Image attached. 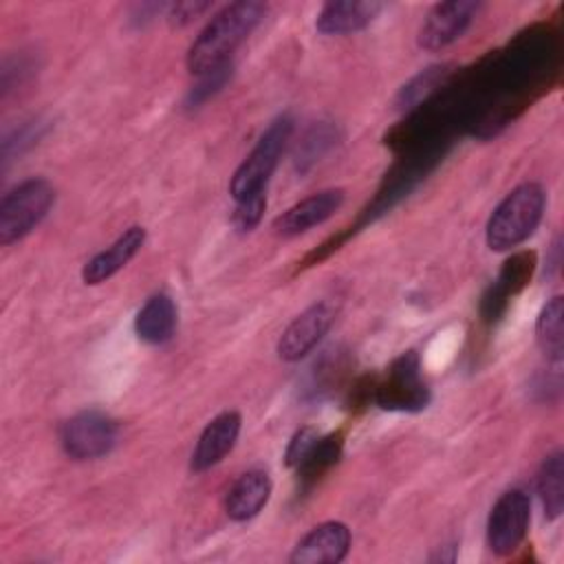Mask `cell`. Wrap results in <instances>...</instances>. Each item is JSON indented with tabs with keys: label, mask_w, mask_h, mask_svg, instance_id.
Here are the masks:
<instances>
[{
	"label": "cell",
	"mask_w": 564,
	"mask_h": 564,
	"mask_svg": "<svg viewBox=\"0 0 564 564\" xmlns=\"http://www.w3.org/2000/svg\"><path fill=\"white\" fill-rule=\"evenodd\" d=\"M267 4L253 0L231 2L220 9L192 42L185 64L192 75H205L231 62V53L264 18Z\"/></svg>",
	"instance_id": "6da1fadb"
},
{
	"label": "cell",
	"mask_w": 564,
	"mask_h": 564,
	"mask_svg": "<svg viewBox=\"0 0 564 564\" xmlns=\"http://www.w3.org/2000/svg\"><path fill=\"white\" fill-rule=\"evenodd\" d=\"M546 205V194L538 183L513 187L491 212L485 229L491 251H511L538 229Z\"/></svg>",
	"instance_id": "7a4b0ae2"
},
{
	"label": "cell",
	"mask_w": 564,
	"mask_h": 564,
	"mask_svg": "<svg viewBox=\"0 0 564 564\" xmlns=\"http://www.w3.org/2000/svg\"><path fill=\"white\" fill-rule=\"evenodd\" d=\"M291 132L293 119L289 115H280L269 123V128L262 132L253 150L238 165L229 181V194L234 196V200H242L253 194L267 192V183L273 170L278 167V161L286 148Z\"/></svg>",
	"instance_id": "3957f363"
},
{
	"label": "cell",
	"mask_w": 564,
	"mask_h": 564,
	"mask_svg": "<svg viewBox=\"0 0 564 564\" xmlns=\"http://www.w3.org/2000/svg\"><path fill=\"white\" fill-rule=\"evenodd\" d=\"M55 189L46 178H26L0 200V245H11L33 231L48 214Z\"/></svg>",
	"instance_id": "277c9868"
},
{
	"label": "cell",
	"mask_w": 564,
	"mask_h": 564,
	"mask_svg": "<svg viewBox=\"0 0 564 564\" xmlns=\"http://www.w3.org/2000/svg\"><path fill=\"white\" fill-rule=\"evenodd\" d=\"M375 399L383 410L419 412L430 403V390L421 379V364L414 350L399 355L375 388Z\"/></svg>",
	"instance_id": "5b68a950"
},
{
	"label": "cell",
	"mask_w": 564,
	"mask_h": 564,
	"mask_svg": "<svg viewBox=\"0 0 564 564\" xmlns=\"http://www.w3.org/2000/svg\"><path fill=\"white\" fill-rule=\"evenodd\" d=\"M117 421L99 410H84L70 416L59 430L64 452L75 460H93L106 456L117 443Z\"/></svg>",
	"instance_id": "8992f818"
},
{
	"label": "cell",
	"mask_w": 564,
	"mask_h": 564,
	"mask_svg": "<svg viewBox=\"0 0 564 564\" xmlns=\"http://www.w3.org/2000/svg\"><path fill=\"white\" fill-rule=\"evenodd\" d=\"M531 520V502L522 489L505 491L487 518V546L494 555H511L524 540Z\"/></svg>",
	"instance_id": "52a82bcc"
},
{
	"label": "cell",
	"mask_w": 564,
	"mask_h": 564,
	"mask_svg": "<svg viewBox=\"0 0 564 564\" xmlns=\"http://www.w3.org/2000/svg\"><path fill=\"white\" fill-rule=\"evenodd\" d=\"M480 7L482 4L474 0H452L434 4L419 29V46L425 51H441L449 46L469 29Z\"/></svg>",
	"instance_id": "ba28073f"
},
{
	"label": "cell",
	"mask_w": 564,
	"mask_h": 564,
	"mask_svg": "<svg viewBox=\"0 0 564 564\" xmlns=\"http://www.w3.org/2000/svg\"><path fill=\"white\" fill-rule=\"evenodd\" d=\"M535 264H538V256L535 251H529V249L516 251L502 262V269L496 282L485 291L480 300V315L487 324H494L505 315L509 300L531 282Z\"/></svg>",
	"instance_id": "9c48e42d"
},
{
	"label": "cell",
	"mask_w": 564,
	"mask_h": 564,
	"mask_svg": "<svg viewBox=\"0 0 564 564\" xmlns=\"http://www.w3.org/2000/svg\"><path fill=\"white\" fill-rule=\"evenodd\" d=\"M335 306L330 302H315L302 311L280 335L278 357L282 361H300L328 333L335 322Z\"/></svg>",
	"instance_id": "30bf717a"
},
{
	"label": "cell",
	"mask_w": 564,
	"mask_h": 564,
	"mask_svg": "<svg viewBox=\"0 0 564 564\" xmlns=\"http://www.w3.org/2000/svg\"><path fill=\"white\" fill-rule=\"evenodd\" d=\"M350 551V529L339 520H328L313 527L293 549V564H337Z\"/></svg>",
	"instance_id": "8fae6325"
},
{
	"label": "cell",
	"mask_w": 564,
	"mask_h": 564,
	"mask_svg": "<svg viewBox=\"0 0 564 564\" xmlns=\"http://www.w3.org/2000/svg\"><path fill=\"white\" fill-rule=\"evenodd\" d=\"M341 203H344V189H339V187L322 189V192L311 194V196L302 198L300 203L291 205L286 212H282L273 220V229L282 238L300 236V234L308 231L311 227L328 220L341 207Z\"/></svg>",
	"instance_id": "7c38bea8"
},
{
	"label": "cell",
	"mask_w": 564,
	"mask_h": 564,
	"mask_svg": "<svg viewBox=\"0 0 564 564\" xmlns=\"http://www.w3.org/2000/svg\"><path fill=\"white\" fill-rule=\"evenodd\" d=\"M240 427H242V416L236 410H227L214 416L196 441L189 467L194 471H205L218 465L234 449Z\"/></svg>",
	"instance_id": "4fadbf2b"
},
{
	"label": "cell",
	"mask_w": 564,
	"mask_h": 564,
	"mask_svg": "<svg viewBox=\"0 0 564 564\" xmlns=\"http://www.w3.org/2000/svg\"><path fill=\"white\" fill-rule=\"evenodd\" d=\"M145 242V229L134 225L128 227L108 249L99 251L97 256H93L84 269H82V280L90 286L106 282L108 278H112L117 271H121L143 247Z\"/></svg>",
	"instance_id": "5bb4252c"
},
{
	"label": "cell",
	"mask_w": 564,
	"mask_h": 564,
	"mask_svg": "<svg viewBox=\"0 0 564 564\" xmlns=\"http://www.w3.org/2000/svg\"><path fill=\"white\" fill-rule=\"evenodd\" d=\"M271 498V478L262 469H249L234 480L225 496V511L231 520L245 522L256 518Z\"/></svg>",
	"instance_id": "9a60e30c"
},
{
	"label": "cell",
	"mask_w": 564,
	"mask_h": 564,
	"mask_svg": "<svg viewBox=\"0 0 564 564\" xmlns=\"http://www.w3.org/2000/svg\"><path fill=\"white\" fill-rule=\"evenodd\" d=\"M381 11L379 2H366V0H333L326 2L315 20V26L324 35H344L366 29L377 13Z\"/></svg>",
	"instance_id": "2e32d148"
},
{
	"label": "cell",
	"mask_w": 564,
	"mask_h": 564,
	"mask_svg": "<svg viewBox=\"0 0 564 564\" xmlns=\"http://www.w3.org/2000/svg\"><path fill=\"white\" fill-rule=\"evenodd\" d=\"M178 313L176 304L167 293H154L145 300L134 317V333L141 341L159 346L172 339L176 330Z\"/></svg>",
	"instance_id": "e0dca14e"
},
{
	"label": "cell",
	"mask_w": 564,
	"mask_h": 564,
	"mask_svg": "<svg viewBox=\"0 0 564 564\" xmlns=\"http://www.w3.org/2000/svg\"><path fill=\"white\" fill-rule=\"evenodd\" d=\"M535 341L549 361L560 364L564 355V297H551L538 315Z\"/></svg>",
	"instance_id": "ac0fdd59"
},
{
	"label": "cell",
	"mask_w": 564,
	"mask_h": 564,
	"mask_svg": "<svg viewBox=\"0 0 564 564\" xmlns=\"http://www.w3.org/2000/svg\"><path fill=\"white\" fill-rule=\"evenodd\" d=\"M538 494L549 520H557L564 511V454L551 452L538 471Z\"/></svg>",
	"instance_id": "d6986e66"
},
{
	"label": "cell",
	"mask_w": 564,
	"mask_h": 564,
	"mask_svg": "<svg viewBox=\"0 0 564 564\" xmlns=\"http://www.w3.org/2000/svg\"><path fill=\"white\" fill-rule=\"evenodd\" d=\"M341 447H344L341 432H330L326 436L319 434V438L315 441L311 452L295 467L297 478L304 485H313L322 474H326L337 463V458L341 456Z\"/></svg>",
	"instance_id": "ffe728a7"
},
{
	"label": "cell",
	"mask_w": 564,
	"mask_h": 564,
	"mask_svg": "<svg viewBox=\"0 0 564 564\" xmlns=\"http://www.w3.org/2000/svg\"><path fill=\"white\" fill-rule=\"evenodd\" d=\"M445 75H447V66H430V68L421 70L410 84H405L399 90V95L394 99V108H399V110L412 108L414 104L421 101V97H425L430 90H434L443 82Z\"/></svg>",
	"instance_id": "44dd1931"
},
{
	"label": "cell",
	"mask_w": 564,
	"mask_h": 564,
	"mask_svg": "<svg viewBox=\"0 0 564 564\" xmlns=\"http://www.w3.org/2000/svg\"><path fill=\"white\" fill-rule=\"evenodd\" d=\"M229 75H231V62L223 64V66H218V68H214V70H209L205 75H200L203 77L200 84L194 86L192 93L187 95V106L194 108V106L203 104L205 99H209L212 95H216L227 84Z\"/></svg>",
	"instance_id": "7402d4cb"
},
{
	"label": "cell",
	"mask_w": 564,
	"mask_h": 564,
	"mask_svg": "<svg viewBox=\"0 0 564 564\" xmlns=\"http://www.w3.org/2000/svg\"><path fill=\"white\" fill-rule=\"evenodd\" d=\"M267 207V194L260 192V194H253L249 198H242V200H236V209H234V225L238 231H251L260 218H262V212Z\"/></svg>",
	"instance_id": "603a6c76"
},
{
	"label": "cell",
	"mask_w": 564,
	"mask_h": 564,
	"mask_svg": "<svg viewBox=\"0 0 564 564\" xmlns=\"http://www.w3.org/2000/svg\"><path fill=\"white\" fill-rule=\"evenodd\" d=\"M317 438H319V432H317L315 427H300V430L291 436V441H289V445H286L284 463L295 469V467L302 463V458L311 452V447L315 445Z\"/></svg>",
	"instance_id": "cb8c5ba5"
},
{
	"label": "cell",
	"mask_w": 564,
	"mask_h": 564,
	"mask_svg": "<svg viewBox=\"0 0 564 564\" xmlns=\"http://www.w3.org/2000/svg\"><path fill=\"white\" fill-rule=\"evenodd\" d=\"M205 9H209V2H176L170 7V22L172 24H189L194 18H198Z\"/></svg>",
	"instance_id": "d4e9b609"
}]
</instances>
